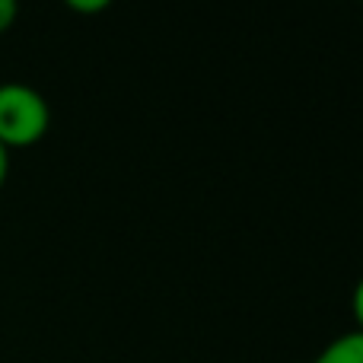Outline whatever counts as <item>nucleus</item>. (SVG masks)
Returning a JSON list of instances; mask_svg holds the SVG:
<instances>
[{"label": "nucleus", "mask_w": 363, "mask_h": 363, "mask_svg": "<svg viewBox=\"0 0 363 363\" xmlns=\"http://www.w3.org/2000/svg\"><path fill=\"white\" fill-rule=\"evenodd\" d=\"M51 108L35 86L0 83V144L6 150L32 147L48 134Z\"/></svg>", "instance_id": "f257e3e1"}, {"label": "nucleus", "mask_w": 363, "mask_h": 363, "mask_svg": "<svg viewBox=\"0 0 363 363\" xmlns=\"http://www.w3.org/2000/svg\"><path fill=\"white\" fill-rule=\"evenodd\" d=\"M313 363H363V332H345L332 338Z\"/></svg>", "instance_id": "f03ea898"}, {"label": "nucleus", "mask_w": 363, "mask_h": 363, "mask_svg": "<svg viewBox=\"0 0 363 363\" xmlns=\"http://www.w3.org/2000/svg\"><path fill=\"white\" fill-rule=\"evenodd\" d=\"M351 313L354 322H357V332H363V277L354 284V294H351Z\"/></svg>", "instance_id": "7ed1b4c3"}, {"label": "nucleus", "mask_w": 363, "mask_h": 363, "mask_svg": "<svg viewBox=\"0 0 363 363\" xmlns=\"http://www.w3.org/2000/svg\"><path fill=\"white\" fill-rule=\"evenodd\" d=\"M16 16H19V6L13 4V0H0V35L16 23Z\"/></svg>", "instance_id": "20e7f679"}, {"label": "nucleus", "mask_w": 363, "mask_h": 363, "mask_svg": "<svg viewBox=\"0 0 363 363\" xmlns=\"http://www.w3.org/2000/svg\"><path fill=\"white\" fill-rule=\"evenodd\" d=\"M67 6H70L74 13H102V10H108L106 0H93V4H80V0H70Z\"/></svg>", "instance_id": "39448f33"}, {"label": "nucleus", "mask_w": 363, "mask_h": 363, "mask_svg": "<svg viewBox=\"0 0 363 363\" xmlns=\"http://www.w3.org/2000/svg\"><path fill=\"white\" fill-rule=\"evenodd\" d=\"M6 176H10V150L0 144V188L6 185Z\"/></svg>", "instance_id": "423d86ee"}]
</instances>
